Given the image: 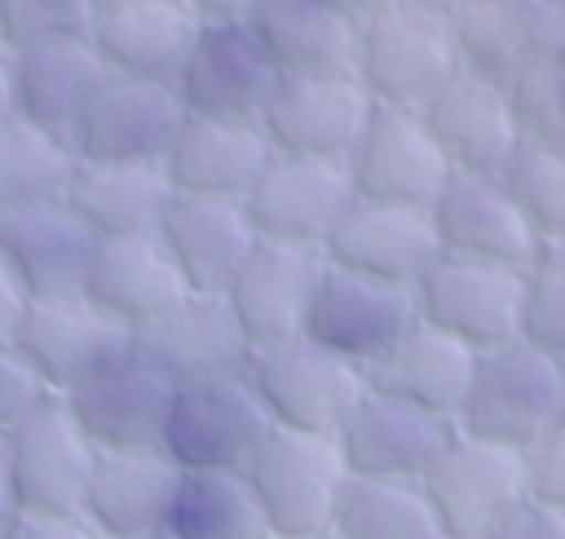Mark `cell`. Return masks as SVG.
<instances>
[{
    "label": "cell",
    "instance_id": "1",
    "mask_svg": "<svg viewBox=\"0 0 565 539\" xmlns=\"http://www.w3.org/2000/svg\"><path fill=\"white\" fill-rule=\"evenodd\" d=\"M556 424H565V358L516 340L477 353L468 393L455 411L459 433L521 451Z\"/></svg>",
    "mask_w": 565,
    "mask_h": 539
},
{
    "label": "cell",
    "instance_id": "2",
    "mask_svg": "<svg viewBox=\"0 0 565 539\" xmlns=\"http://www.w3.org/2000/svg\"><path fill=\"white\" fill-rule=\"evenodd\" d=\"M455 75L459 66L441 13L402 0L388 13L358 27L353 80L366 88L375 106L424 110Z\"/></svg>",
    "mask_w": 565,
    "mask_h": 539
},
{
    "label": "cell",
    "instance_id": "3",
    "mask_svg": "<svg viewBox=\"0 0 565 539\" xmlns=\"http://www.w3.org/2000/svg\"><path fill=\"white\" fill-rule=\"evenodd\" d=\"M269 539H318L331 530L349 468L331 437L269 429L243 468Z\"/></svg>",
    "mask_w": 565,
    "mask_h": 539
},
{
    "label": "cell",
    "instance_id": "4",
    "mask_svg": "<svg viewBox=\"0 0 565 539\" xmlns=\"http://www.w3.org/2000/svg\"><path fill=\"white\" fill-rule=\"evenodd\" d=\"M243 380L265 406L274 429L335 437L353 402L366 393L362 371L309 340H287L274 349H252Z\"/></svg>",
    "mask_w": 565,
    "mask_h": 539
},
{
    "label": "cell",
    "instance_id": "5",
    "mask_svg": "<svg viewBox=\"0 0 565 539\" xmlns=\"http://www.w3.org/2000/svg\"><path fill=\"white\" fill-rule=\"evenodd\" d=\"M269 429L274 424L256 402L252 384L243 376H221L172 389L159 451L181 473H207V468L243 473L256 446L269 437Z\"/></svg>",
    "mask_w": 565,
    "mask_h": 539
},
{
    "label": "cell",
    "instance_id": "6",
    "mask_svg": "<svg viewBox=\"0 0 565 539\" xmlns=\"http://www.w3.org/2000/svg\"><path fill=\"white\" fill-rule=\"evenodd\" d=\"M185 110L163 80L102 75L88 93L66 146L84 163H159Z\"/></svg>",
    "mask_w": 565,
    "mask_h": 539
},
{
    "label": "cell",
    "instance_id": "7",
    "mask_svg": "<svg viewBox=\"0 0 565 539\" xmlns=\"http://www.w3.org/2000/svg\"><path fill=\"white\" fill-rule=\"evenodd\" d=\"M4 437L18 517H79L97 451L71 420L66 402L44 398Z\"/></svg>",
    "mask_w": 565,
    "mask_h": 539
},
{
    "label": "cell",
    "instance_id": "8",
    "mask_svg": "<svg viewBox=\"0 0 565 539\" xmlns=\"http://www.w3.org/2000/svg\"><path fill=\"white\" fill-rule=\"evenodd\" d=\"M419 490L437 517L441 539H481L525 499L521 455L455 429L419 477Z\"/></svg>",
    "mask_w": 565,
    "mask_h": 539
},
{
    "label": "cell",
    "instance_id": "9",
    "mask_svg": "<svg viewBox=\"0 0 565 539\" xmlns=\"http://www.w3.org/2000/svg\"><path fill=\"white\" fill-rule=\"evenodd\" d=\"M371 97L353 75H278L256 115L274 155L344 163L371 119Z\"/></svg>",
    "mask_w": 565,
    "mask_h": 539
},
{
    "label": "cell",
    "instance_id": "10",
    "mask_svg": "<svg viewBox=\"0 0 565 539\" xmlns=\"http://www.w3.org/2000/svg\"><path fill=\"white\" fill-rule=\"evenodd\" d=\"M349 199H353V190H349L344 163L296 159V155L269 150L265 168L256 172L252 190L243 194V216H247L256 243L318 252Z\"/></svg>",
    "mask_w": 565,
    "mask_h": 539
},
{
    "label": "cell",
    "instance_id": "11",
    "mask_svg": "<svg viewBox=\"0 0 565 539\" xmlns=\"http://www.w3.org/2000/svg\"><path fill=\"white\" fill-rule=\"evenodd\" d=\"M353 199L393 203V208H419L428 212L441 186L450 181V163L428 137L419 110H393L371 106V119L344 159Z\"/></svg>",
    "mask_w": 565,
    "mask_h": 539
},
{
    "label": "cell",
    "instance_id": "12",
    "mask_svg": "<svg viewBox=\"0 0 565 539\" xmlns=\"http://www.w3.org/2000/svg\"><path fill=\"white\" fill-rule=\"evenodd\" d=\"M274 84H278V71L260 53L247 22H203L181 71L172 75V88L185 115L238 119V124H256Z\"/></svg>",
    "mask_w": 565,
    "mask_h": 539
},
{
    "label": "cell",
    "instance_id": "13",
    "mask_svg": "<svg viewBox=\"0 0 565 539\" xmlns=\"http://www.w3.org/2000/svg\"><path fill=\"white\" fill-rule=\"evenodd\" d=\"M516 287L521 270L437 256L411 296L419 323L468 345L472 353H490L516 340Z\"/></svg>",
    "mask_w": 565,
    "mask_h": 539
},
{
    "label": "cell",
    "instance_id": "14",
    "mask_svg": "<svg viewBox=\"0 0 565 539\" xmlns=\"http://www.w3.org/2000/svg\"><path fill=\"white\" fill-rule=\"evenodd\" d=\"M411 327H415V296L406 287L371 283V278L322 265L309 309H305L300 340H309L362 371Z\"/></svg>",
    "mask_w": 565,
    "mask_h": 539
},
{
    "label": "cell",
    "instance_id": "15",
    "mask_svg": "<svg viewBox=\"0 0 565 539\" xmlns=\"http://www.w3.org/2000/svg\"><path fill=\"white\" fill-rule=\"evenodd\" d=\"M318 256L331 270L411 292L424 278V270L437 261V239H433L428 212L419 208L349 199L335 225L327 230Z\"/></svg>",
    "mask_w": 565,
    "mask_h": 539
},
{
    "label": "cell",
    "instance_id": "16",
    "mask_svg": "<svg viewBox=\"0 0 565 539\" xmlns=\"http://www.w3.org/2000/svg\"><path fill=\"white\" fill-rule=\"evenodd\" d=\"M9 345L35 371V380L53 398H62L106 362L128 353L132 336L115 327L106 314H97L84 296H57V300H31Z\"/></svg>",
    "mask_w": 565,
    "mask_h": 539
},
{
    "label": "cell",
    "instance_id": "17",
    "mask_svg": "<svg viewBox=\"0 0 565 539\" xmlns=\"http://www.w3.org/2000/svg\"><path fill=\"white\" fill-rule=\"evenodd\" d=\"M62 402L93 451H159L172 384L128 349L84 384L62 393Z\"/></svg>",
    "mask_w": 565,
    "mask_h": 539
},
{
    "label": "cell",
    "instance_id": "18",
    "mask_svg": "<svg viewBox=\"0 0 565 539\" xmlns=\"http://www.w3.org/2000/svg\"><path fill=\"white\" fill-rule=\"evenodd\" d=\"M428 225L437 239V256L499 270H525L543 247V239L525 225V216L512 208L494 177L450 172V181L428 208Z\"/></svg>",
    "mask_w": 565,
    "mask_h": 539
},
{
    "label": "cell",
    "instance_id": "19",
    "mask_svg": "<svg viewBox=\"0 0 565 539\" xmlns=\"http://www.w3.org/2000/svg\"><path fill=\"white\" fill-rule=\"evenodd\" d=\"M455 424L437 420L419 406L393 402L384 393H362L344 424L335 429V451L349 477H388V482H419L437 451L450 442Z\"/></svg>",
    "mask_w": 565,
    "mask_h": 539
},
{
    "label": "cell",
    "instance_id": "20",
    "mask_svg": "<svg viewBox=\"0 0 565 539\" xmlns=\"http://www.w3.org/2000/svg\"><path fill=\"white\" fill-rule=\"evenodd\" d=\"M132 353L146 358L172 389H181V384H199V380L243 376L252 349L221 296L190 292L163 318L132 331Z\"/></svg>",
    "mask_w": 565,
    "mask_h": 539
},
{
    "label": "cell",
    "instance_id": "21",
    "mask_svg": "<svg viewBox=\"0 0 565 539\" xmlns=\"http://www.w3.org/2000/svg\"><path fill=\"white\" fill-rule=\"evenodd\" d=\"M322 274V256L305 247H278L256 243L234 283L225 287V309L238 323L247 349H274L287 340H300L305 309L313 296V283Z\"/></svg>",
    "mask_w": 565,
    "mask_h": 539
},
{
    "label": "cell",
    "instance_id": "22",
    "mask_svg": "<svg viewBox=\"0 0 565 539\" xmlns=\"http://www.w3.org/2000/svg\"><path fill=\"white\" fill-rule=\"evenodd\" d=\"M79 296L132 336V331L150 327L154 318H163L172 305H181L190 292H185L177 265L168 261L163 243L154 234H137V239L93 243Z\"/></svg>",
    "mask_w": 565,
    "mask_h": 539
},
{
    "label": "cell",
    "instance_id": "23",
    "mask_svg": "<svg viewBox=\"0 0 565 539\" xmlns=\"http://www.w3.org/2000/svg\"><path fill=\"white\" fill-rule=\"evenodd\" d=\"M154 239L163 243L185 292H194V296H225V287L234 283V274L243 270V261L256 247L243 203L194 199V194L168 199Z\"/></svg>",
    "mask_w": 565,
    "mask_h": 539
},
{
    "label": "cell",
    "instance_id": "24",
    "mask_svg": "<svg viewBox=\"0 0 565 539\" xmlns=\"http://www.w3.org/2000/svg\"><path fill=\"white\" fill-rule=\"evenodd\" d=\"M199 27L203 22L185 0L110 4V9H97L93 27H88V49L97 53L102 71H110V75L172 84Z\"/></svg>",
    "mask_w": 565,
    "mask_h": 539
},
{
    "label": "cell",
    "instance_id": "25",
    "mask_svg": "<svg viewBox=\"0 0 565 539\" xmlns=\"http://www.w3.org/2000/svg\"><path fill=\"white\" fill-rule=\"evenodd\" d=\"M265 159H269V141L256 124L185 115L172 146L163 150L159 168H163L172 194L243 203V194L252 190Z\"/></svg>",
    "mask_w": 565,
    "mask_h": 539
},
{
    "label": "cell",
    "instance_id": "26",
    "mask_svg": "<svg viewBox=\"0 0 565 539\" xmlns=\"http://www.w3.org/2000/svg\"><path fill=\"white\" fill-rule=\"evenodd\" d=\"M472 367H477V353L468 345H459L415 318L411 331H402L375 362L362 367V384L371 393H384L393 402L419 406V411L455 424V411L468 393Z\"/></svg>",
    "mask_w": 565,
    "mask_h": 539
},
{
    "label": "cell",
    "instance_id": "27",
    "mask_svg": "<svg viewBox=\"0 0 565 539\" xmlns=\"http://www.w3.org/2000/svg\"><path fill=\"white\" fill-rule=\"evenodd\" d=\"M181 468L163 451H97L79 517L106 539L159 535Z\"/></svg>",
    "mask_w": 565,
    "mask_h": 539
},
{
    "label": "cell",
    "instance_id": "28",
    "mask_svg": "<svg viewBox=\"0 0 565 539\" xmlns=\"http://www.w3.org/2000/svg\"><path fill=\"white\" fill-rule=\"evenodd\" d=\"M93 243L97 239L62 203L0 216V261L9 265L26 300L79 296Z\"/></svg>",
    "mask_w": 565,
    "mask_h": 539
},
{
    "label": "cell",
    "instance_id": "29",
    "mask_svg": "<svg viewBox=\"0 0 565 539\" xmlns=\"http://www.w3.org/2000/svg\"><path fill=\"white\" fill-rule=\"evenodd\" d=\"M102 75L106 71H102L97 53L88 49V40H57V44L18 49V53H9L13 119L35 128V133L66 141Z\"/></svg>",
    "mask_w": 565,
    "mask_h": 539
},
{
    "label": "cell",
    "instance_id": "30",
    "mask_svg": "<svg viewBox=\"0 0 565 539\" xmlns=\"http://www.w3.org/2000/svg\"><path fill=\"white\" fill-rule=\"evenodd\" d=\"M172 199V186L159 163H84L75 159L62 208L102 243L154 234Z\"/></svg>",
    "mask_w": 565,
    "mask_h": 539
},
{
    "label": "cell",
    "instance_id": "31",
    "mask_svg": "<svg viewBox=\"0 0 565 539\" xmlns=\"http://www.w3.org/2000/svg\"><path fill=\"white\" fill-rule=\"evenodd\" d=\"M428 137L446 155L450 172L468 177H499L503 159L516 146V128L508 119V102L499 84L455 75L424 110H419Z\"/></svg>",
    "mask_w": 565,
    "mask_h": 539
},
{
    "label": "cell",
    "instance_id": "32",
    "mask_svg": "<svg viewBox=\"0 0 565 539\" xmlns=\"http://www.w3.org/2000/svg\"><path fill=\"white\" fill-rule=\"evenodd\" d=\"M247 31L278 75H353L358 27L318 0H260Z\"/></svg>",
    "mask_w": 565,
    "mask_h": 539
},
{
    "label": "cell",
    "instance_id": "33",
    "mask_svg": "<svg viewBox=\"0 0 565 539\" xmlns=\"http://www.w3.org/2000/svg\"><path fill=\"white\" fill-rule=\"evenodd\" d=\"M168 539H269L260 504L243 473L234 468H207V473H181L168 517Z\"/></svg>",
    "mask_w": 565,
    "mask_h": 539
},
{
    "label": "cell",
    "instance_id": "34",
    "mask_svg": "<svg viewBox=\"0 0 565 539\" xmlns=\"http://www.w3.org/2000/svg\"><path fill=\"white\" fill-rule=\"evenodd\" d=\"M340 539H441L419 482L349 477L331 517Z\"/></svg>",
    "mask_w": 565,
    "mask_h": 539
},
{
    "label": "cell",
    "instance_id": "35",
    "mask_svg": "<svg viewBox=\"0 0 565 539\" xmlns=\"http://www.w3.org/2000/svg\"><path fill=\"white\" fill-rule=\"evenodd\" d=\"M75 155L66 141L35 133L18 119L0 124V216L62 203Z\"/></svg>",
    "mask_w": 565,
    "mask_h": 539
},
{
    "label": "cell",
    "instance_id": "36",
    "mask_svg": "<svg viewBox=\"0 0 565 539\" xmlns=\"http://www.w3.org/2000/svg\"><path fill=\"white\" fill-rule=\"evenodd\" d=\"M446 31H450L459 75H472V80H486V84L503 88L530 62L525 44H521V31L508 13V0L455 9V13H446Z\"/></svg>",
    "mask_w": 565,
    "mask_h": 539
},
{
    "label": "cell",
    "instance_id": "37",
    "mask_svg": "<svg viewBox=\"0 0 565 539\" xmlns=\"http://www.w3.org/2000/svg\"><path fill=\"white\" fill-rule=\"evenodd\" d=\"M494 181L543 243H561V234H565V150L516 141Z\"/></svg>",
    "mask_w": 565,
    "mask_h": 539
},
{
    "label": "cell",
    "instance_id": "38",
    "mask_svg": "<svg viewBox=\"0 0 565 539\" xmlns=\"http://www.w3.org/2000/svg\"><path fill=\"white\" fill-rule=\"evenodd\" d=\"M516 345L565 358V261L561 243H543L521 270L516 287Z\"/></svg>",
    "mask_w": 565,
    "mask_h": 539
},
{
    "label": "cell",
    "instance_id": "39",
    "mask_svg": "<svg viewBox=\"0 0 565 539\" xmlns=\"http://www.w3.org/2000/svg\"><path fill=\"white\" fill-rule=\"evenodd\" d=\"M508 119L516 128V141L565 150V75L561 62H525L503 84Z\"/></svg>",
    "mask_w": 565,
    "mask_h": 539
},
{
    "label": "cell",
    "instance_id": "40",
    "mask_svg": "<svg viewBox=\"0 0 565 539\" xmlns=\"http://www.w3.org/2000/svg\"><path fill=\"white\" fill-rule=\"evenodd\" d=\"M93 18V0H0V49L18 53L31 44L88 40Z\"/></svg>",
    "mask_w": 565,
    "mask_h": 539
},
{
    "label": "cell",
    "instance_id": "41",
    "mask_svg": "<svg viewBox=\"0 0 565 539\" xmlns=\"http://www.w3.org/2000/svg\"><path fill=\"white\" fill-rule=\"evenodd\" d=\"M516 455H521L525 499L547 504V508H565V424L539 433Z\"/></svg>",
    "mask_w": 565,
    "mask_h": 539
},
{
    "label": "cell",
    "instance_id": "42",
    "mask_svg": "<svg viewBox=\"0 0 565 539\" xmlns=\"http://www.w3.org/2000/svg\"><path fill=\"white\" fill-rule=\"evenodd\" d=\"M508 13L521 31V44H525L530 62H561L565 13H561L556 0H508Z\"/></svg>",
    "mask_w": 565,
    "mask_h": 539
},
{
    "label": "cell",
    "instance_id": "43",
    "mask_svg": "<svg viewBox=\"0 0 565 539\" xmlns=\"http://www.w3.org/2000/svg\"><path fill=\"white\" fill-rule=\"evenodd\" d=\"M44 398H53L40 380H35V371L18 358V349L13 345H0V429L9 433L22 415H31Z\"/></svg>",
    "mask_w": 565,
    "mask_h": 539
},
{
    "label": "cell",
    "instance_id": "44",
    "mask_svg": "<svg viewBox=\"0 0 565 539\" xmlns=\"http://www.w3.org/2000/svg\"><path fill=\"white\" fill-rule=\"evenodd\" d=\"M481 539H565V508H547V504L521 499Z\"/></svg>",
    "mask_w": 565,
    "mask_h": 539
},
{
    "label": "cell",
    "instance_id": "45",
    "mask_svg": "<svg viewBox=\"0 0 565 539\" xmlns=\"http://www.w3.org/2000/svg\"><path fill=\"white\" fill-rule=\"evenodd\" d=\"M9 539H106L84 517H18Z\"/></svg>",
    "mask_w": 565,
    "mask_h": 539
},
{
    "label": "cell",
    "instance_id": "46",
    "mask_svg": "<svg viewBox=\"0 0 565 539\" xmlns=\"http://www.w3.org/2000/svg\"><path fill=\"white\" fill-rule=\"evenodd\" d=\"M26 292L18 287V278L9 274V265L0 261V345H9L13 340V331H18V323H22V314H26Z\"/></svg>",
    "mask_w": 565,
    "mask_h": 539
},
{
    "label": "cell",
    "instance_id": "47",
    "mask_svg": "<svg viewBox=\"0 0 565 539\" xmlns=\"http://www.w3.org/2000/svg\"><path fill=\"white\" fill-rule=\"evenodd\" d=\"M199 22H247L260 0H185Z\"/></svg>",
    "mask_w": 565,
    "mask_h": 539
},
{
    "label": "cell",
    "instance_id": "48",
    "mask_svg": "<svg viewBox=\"0 0 565 539\" xmlns=\"http://www.w3.org/2000/svg\"><path fill=\"white\" fill-rule=\"evenodd\" d=\"M318 4H327V9H335L340 18H349L353 27H362V22H371V18H380V13H388L393 4H402V0H318Z\"/></svg>",
    "mask_w": 565,
    "mask_h": 539
},
{
    "label": "cell",
    "instance_id": "49",
    "mask_svg": "<svg viewBox=\"0 0 565 539\" xmlns=\"http://www.w3.org/2000/svg\"><path fill=\"white\" fill-rule=\"evenodd\" d=\"M18 521V508H13V477H9V437L0 429V530H9Z\"/></svg>",
    "mask_w": 565,
    "mask_h": 539
},
{
    "label": "cell",
    "instance_id": "50",
    "mask_svg": "<svg viewBox=\"0 0 565 539\" xmlns=\"http://www.w3.org/2000/svg\"><path fill=\"white\" fill-rule=\"evenodd\" d=\"M13 119V97H9V53L0 49V124Z\"/></svg>",
    "mask_w": 565,
    "mask_h": 539
},
{
    "label": "cell",
    "instance_id": "51",
    "mask_svg": "<svg viewBox=\"0 0 565 539\" xmlns=\"http://www.w3.org/2000/svg\"><path fill=\"white\" fill-rule=\"evenodd\" d=\"M415 4H424V9H433V13H455V9H468V4H490V0H415Z\"/></svg>",
    "mask_w": 565,
    "mask_h": 539
},
{
    "label": "cell",
    "instance_id": "52",
    "mask_svg": "<svg viewBox=\"0 0 565 539\" xmlns=\"http://www.w3.org/2000/svg\"><path fill=\"white\" fill-rule=\"evenodd\" d=\"M97 9H110V4H137V0H93Z\"/></svg>",
    "mask_w": 565,
    "mask_h": 539
},
{
    "label": "cell",
    "instance_id": "53",
    "mask_svg": "<svg viewBox=\"0 0 565 539\" xmlns=\"http://www.w3.org/2000/svg\"><path fill=\"white\" fill-rule=\"evenodd\" d=\"M318 539H340V535H335V530H327V535H318Z\"/></svg>",
    "mask_w": 565,
    "mask_h": 539
},
{
    "label": "cell",
    "instance_id": "54",
    "mask_svg": "<svg viewBox=\"0 0 565 539\" xmlns=\"http://www.w3.org/2000/svg\"><path fill=\"white\" fill-rule=\"evenodd\" d=\"M141 539H168V535H163V530H159V535H141Z\"/></svg>",
    "mask_w": 565,
    "mask_h": 539
},
{
    "label": "cell",
    "instance_id": "55",
    "mask_svg": "<svg viewBox=\"0 0 565 539\" xmlns=\"http://www.w3.org/2000/svg\"><path fill=\"white\" fill-rule=\"evenodd\" d=\"M0 539H9V530H0Z\"/></svg>",
    "mask_w": 565,
    "mask_h": 539
}]
</instances>
